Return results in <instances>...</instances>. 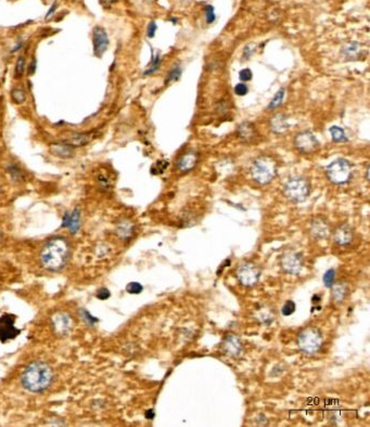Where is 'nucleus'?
<instances>
[{
    "mask_svg": "<svg viewBox=\"0 0 370 427\" xmlns=\"http://www.w3.org/2000/svg\"><path fill=\"white\" fill-rule=\"evenodd\" d=\"M71 257V247L67 239L56 237L45 243L41 250V264L52 272L62 270Z\"/></svg>",
    "mask_w": 370,
    "mask_h": 427,
    "instance_id": "f257e3e1",
    "label": "nucleus"
},
{
    "mask_svg": "<svg viewBox=\"0 0 370 427\" xmlns=\"http://www.w3.org/2000/svg\"><path fill=\"white\" fill-rule=\"evenodd\" d=\"M52 382L53 370L42 361H35L28 364L21 376L23 387L31 393H42L49 388Z\"/></svg>",
    "mask_w": 370,
    "mask_h": 427,
    "instance_id": "f03ea898",
    "label": "nucleus"
},
{
    "mask_svg": "<svg viewBox=\"0 0 370 427\" xmlns=\"http://www.w3.org/2000/svg\"><path fill=\"white\" fill-rule=\"evenodd\" d=\"M252 178L255 182L259 184H267L276 177L277 175V163L273 157H259L253 160L250 168Z\"/></svg>",
    "mask_w": 370,
    "mask_h": 427,
    "instance_id": "7ed1b4c3",
    "label": "nucleus"
},
{
    "mask_svg": "<svg viewBox=\"0 0 370 427\" xmlns=\"http://www.w3.org/2000/svg\"><path fill=\"white\" fill-rule=\"evenodd\" d=\"M283 193L292 202H304L311 193V187L306 179L301 177L291 178L284 183Z\"/></svg>",
    "mask_w": 370,
    "mask_h": 427,
    "instance_id": "20e7f679",
    "label": "nucleus"
},
{
    "mask_svg": "<svg viewBox=\"0 0 370 427\" xmlns=\"http://www.w3.org/2000/svg\"><path fill=\"white\" fill-rule=\"evenodd\" d=\"M323 345V335L316 328H307L300 333L298 337L299 348L305 354L313 355L318 353Z\"/></svg>",
    "mask_w": 370,
    "mask_h": 427,
    "instance_id": "39448f33",
    "label": "nucleus"
},
{
    "mask_svg": "<svg viewBox=\"0 0 370 427\" xmlns=\"http://www.w3.org/2000/svg\"><path fill=\"white\" fill-rule=\"evenodd\" d=\"M328 179L334 184H344L352 178V166L348 160L339 158L333 160L326 169Z\"/></svg>",
    "mask_w": 370,
    "mask_h": 427,
    "instance_id": "423d86ee",
    "label": "nucleus"
},
{
    "mask_svg": "<svg viewBox=\"0 0 370 427\" xmlns=\"http://www.w3.org/2000/svg\"><path fill=\"white\" fill-rule=\"evenodd\" d=\"M294 145L301 153L309 154L318 150L319 141L311 132H302L294 138Z\"/></svg>",
    "mask_w": 370,
    "mask_h": 427,
    "instance_id": "0eeeda50",
    "label": "nucleus"
},
{
    "mask_svg": "<svg viewBox=\"0 0 370 427\" xmlns=\"http://www.w3.org/2000/svg\"><path fill=\"white\" fill-rule=\"evenodd\" d=\"M261 271L256 266L251 263H246L237 269V277L244 286H253L259 279Z\"/></svg>",
    "mask_w": 370,
    "mask_h": 427,
    "instance_id": "6e6552de",
    "label": "nucleus"
},
{
    "mask_svg": "<svg viewBox=\"0 0 370 427\" xmlns=\"http://www.w3.org/2000/svg\"><path fill=\"white\" fill-rule=\"evenodd\" d=\"M16 316L12 315H3L0 318V341H7L16 338L21 331L14 326Z\"/></svg>",
    "mask_w": 370,
    "mask_h": 427,
    "instance_id": "1a4fd4ad",
    "label": "nucleus"
},
{
    "mask_svg": "<svg viewBox=\"0 0 370 427\" xmlns=\"http://www.w3.org/2000/svg\"><path fill=\"white\" fill-rule=\"evenodd\" d=\"M109 46V36L106 29L101 26H96L92 31V47L93 54L97 58H102Z\"/></svg>",
    "mask_w": 370,
    "mask_h": 427,
    "instance_id": "9d476101",
    "label": "nucleus"
},
{
    "mask_svg": "<svg viewBox=\"0 0 370 427\" xmlns=\"http://www.w3.org/2000/svg\"><path fill=\"white\" fill-rule=\"evenodd\" d=\"M281 268L289 274H298L303 268V258L299 253H287L281 258Z\"/></svg>",
    "mask_w": 370,
    "mask_h": 427,
    "instance_id": "9b49d317",
    "label": "nucleus"
},
{
    "mask_svg": "<svg viewBox=\"0 0 370 427\" xmlns=\"http://www.w3.org/2000/svg\"><path fill=\"white\" fill-rule=\"evenodd\" d=\"M52 325L60 335H66L73 329V320L66 313H57L52 315Z\"/></svg>",
    "mask_w": 370,
    "mask_h": 427,
    "instance_id": "f8f14e48",
    "label": "nucleus"
},
{
    "mask_svg": "<svg viewBox=\"0 0 370 427\" xmlns=\"http://www.w3.org/2000/svg\"><path fill=\"white\" fill-rule=\"evenodd\" d=\"M62 227L68 228L69 232L75 234L81 229V212L78 208H75L72 212L64 214L62 220Z\"/></svg>",
    "mask_w": 370,
    "mask_h": 427,
    "instance_id": "ddd939ff",
    "label": "nucleus"
},
{
    "mask_svg": "<svg viewBox=\"0 0 370 427\" xmlns=\"http://www.w3.org/2000/svg\"><path fill=\"white\" fill-rule=\"evenodd\" d=\"M50 153L60 158H71L74 157V147L68 142H54L49 147Z\"/></svg>",
    "mask_w": 370,
    "mask_h": 427,
    "instance_id": "4468645a",
    "label": "nucleus"
},
{
    "mask_svg": "<svg viewBox=\"0 0 370 427\" xmlns=\"http://www.w3.org/2000/svg\"><path fill=\"white\" fill-rule=\"evenodd\" d=\"M198 163V154L196 152H187L183 154L177 160V168L183 173L190 172L196 167Z\"/></svg>",
    "mask_w": 370,
    "mask_h": 427,
    "instance_id": "2eb2a0df",
    "label": "nucleus"
},
{
    "mask_svg": "<svg viewBox=\"0 0 370 427\" xmlns=\"http://www.w3.org/2000/svg\"><path fill=\"white\" fill-rule=\"evenodd\" d=\"M223 347L225 351L227 353V355L234 357L241 353L242 345H241V341H240V339L236 335H228L224 339Z\"/></svg>",
    "mask_w": 370,
    "mask_h": 427,
    "instance_id": "dca6fc26",
    "label": "nucleus"
},
{
    "mask_svg": "<svg viewBox=\"0 0 370 427\" xmlns=\"http://www.w3.org/2000/svg\"><path fill=\"white\" fill-rule=\"evenodd\" d=\"M353 240V231L347 225H340L334 233V241L339 245H347Z\"/></svg>",
    "mask_w": 370,
    "mask_h": 427,
    "instance_id": "f3484780",
    "label": "nucleus"
},
{
    "mask_svg": "<svg viewBox=\"0 0 370 427\" xmlns=\"http://www.w3.org/2000/svg\"><path fill=\"white\" fill-rule=\"evenodd\" d=\"M311 231L314 237L317 239L326 238L330 233L328 224L322 218H316L315 220H313Z\"/></svg>",
    "mask_w": 370,
    "mask_h": 427,
    "instance_id": "a211bd4d",
    "label": "nucleus"
},
{
    "mask_svg": "<svg viewBox=\"0 0 370 427\" xmlns=\"http://www.w3.org/2000/svg\"><path fill=\"white\" fill-rule=\"evenodd\" d=\"M269 125H271V128L275 134H282L289 128L288 118L286 115H283L281 113L274 115V116L271 118Z\"/></svg>",
    "mask_w": 370,
    "mask_h": 427,
    "instance_id": "6ab92c4d",
    "label": "nucleus"
},
{
    "mask_svg": "<svg viewBox=\"0 0 370 427\" xmlns=\"http://www.w3.org/2000/svg\"><path fill=\"white\" fill-rule=\"evenodd\" d=\"M364 49L358 43H347L342 48V54L348 60H355L363 57Z\"/></svg>",
    "mask_w": 370,
    "mask_h": 427,
    "instance_id": "aec40b11",
    "label": "nucleus"
},
{
    "mask_svg": "<svg viewBox=\"0 0 370 427\" xmlns=\"http://www.w3.org/2000/svg\"><path fill=\"white\" fill-rule=\"evenodd\" d=\"M238 135L243 141H251L256 135V129L252 123L244 122L239 125Z\"/></svg>",
    "mask_w": 370,
    "mask_h": 427,
    "instance_id": "412c9836",
    "label": "nucleus"
},
{
    "mask_svg": "<svg viewBox=\"0 0 370 427\" xmlns=\"http://www.w3.org/2000/svg\"><path fill=\"white\" fill-rule=\"evenodd\" d=\"M67 142L69 144H71L72 147H83V145L88 144L89 135H85V134L74 133V134H72L71 137L67 140Z\"/></svg>",
    "mask_w": 370,
    "mask_h": 427,
    "instance_id": "4be33fe9",
    "label": "nucleus"
},
{
    "mask_svg": "<svg viewBox=\"0 0 370 427\" xmlns=\"http://www.w3.org/2000/svg\"><path fill=\"white\" fill-rule=\"evenodd\" d=\"M332 286H333V290H332L333 300L337 301V303H341V301L346 298V296L347 294V286L343 283H339Z\"/></svg>",
    "mask_w": 370,
    "mask_h": 427,
    "instance_id": "5701e85b",
    "label": "nucleus"
},
{
    "mask_svg": "<svg viewBox=\"0 0 370 427\" xmlns=\"http://www.w3.org/2000/svg\"><path fill=\"white\" fill-rule=\"evenodd\" d=\"M133 230L134 227L133 225L129 222H122L117 225V235L118 237H121L122 239H127L129 237H132L133 234Z\"/></svg>",
    "mask_w": 370,
    "mask_h": 427,
    "instance_id": "b1692460",
    "label": "nucleus"
},
{
    "mask_svg": "<svg viewBox=\"0 0 370 427\" xmlns=\"http://www.w3.org/2000/svg\"><path fill=\"white\" fill-rule=\"evenodd\" d=\"M330 134H331L332 140L334 142H347V137L346 135V132L342 128L338 126H332L330 128Z\"/></svg>",
    "mask_w": 370,
    "mask_h": 427,
    "instance_id": "393cba45",
    "label": "nucleus"
},
{
    "mask_svg": "<svg viewBox=\"0 0 370 427\" xmlns=\"http://www.w3.org/2000/svg\"><path fill=\"white\" fill-rule=\"evenodd\" d=\"M11 99L18 104H22L26 101V92L21 87H16L11 90Z\"/></svg>",
    "mask_w": 370,
    "mask_h": 427,
    "instance_id": "a878e982",
    "label": "nucleus"
},
{
    "mask_svg": "<svg viewBox=\"0 0 370 427\" xmlns=\"http://www.w3.org/2000/svg\"><path fill=\"white\" fill-rule=\"evenodd\" d=\"M7 172L14 181H20V180L24 178V175L21 168H19L16 164H9L7 167Z\"/></svg>",
    "mask_w": 370,
    "mask_h": 427,
    "instance_id": "bb28decb",
    "label": "nucleus"
},
{
    "mask_svg": "<svg viewBox=\"0 0 370 427\" xmlns=\"http://www.w3.org/2000/svg\"><path fill=\"white\" fill-rule=\"evenodd\" d=\"M284 93H286V90H284L283 88L279 89L278 91H277V93L275 94V97L273 98L271 103H269L268 109L269 110H274V109L278 108L279 105H281V103L283 101V98H284Z\"/></svg>",
    "mask_w": 370,
    "mask_h": 427,
    "instance_id": "cd10ccee",
    "label": "nucleus"
},
{
    "mask_svg": "<svg viewBox=\"0 0 370 427\" xmlns=\"http://www.w3.org/2000/svg\"><path fill=\"white\" fill-rule=\"evenodd\" d=\"M160 65H161V57H160V54H157V56H152L151 63L148 65L147 71L144 72L143 74L144 75H151V74H153L154 72L158 71L159 67H160Z\"/></svg>",
    "mask_w": 370,
    "mask_h": 427,
    "instance_id": "c85d7f7f",
    "label": "nucleus"
},
{
    "mask_svg": "<svg viewBox=\"0 0 370 427\" xmlns=\"http://www.w3.org/2000/svg\"><path fill=\"white\" fill-rule=\"evenodd\" d=\"M167 166H168L167 160H164V159L157 160V162L152 165L151 174L152 175H161L165 172V169L167 168Z\"/></svg>",
    "mask_w": 370,
    "mask_h": 427,
    "instance_id": "c756f323",
    "label": "nucleus"
},
{
    "mask_svg": "<svg viewBox=\"0 0 370 427\" xmlns=\"http://www.w3.org/2000/svg\"><path fill=\"white\" fill-rule=\"evenodd\" d=\"M25 65H26L25 58L23 56L19 57L16 62V67H14V75H16V78H20L23 76V74L25 72Z\"/></svg>",
    "mask_w": 370,
    "mask_h": 427,
    "instance_id": "7c9ffc66",
    "label": "nucleus"
},
{
    "mask_svg": "<svg viewBox=\"0 0 370 427\" xmlns=\"http://www.w3.org/2000/svg\"><path fill=\"white\" fill-rule=\"evenodd\" d=\"M334 278H336V270L329 269L324 275V283L327 288H331L334 283Z\"/></svg>",
    "mask_w": 370,
    "mask_h": 427,
    "instance_id": "2f4dec72",
    "label": "nucleus"
},
{
    "mask_svg": "<svg viewBox=\"0 0 370 427\" xmlns=\"http://www.w3.org/2000/svg\"><path fill=\"white\" fill-rule=\"evenodd\" d=\"M296 311V304L292 300H288L281 308V314L286 316L291 315Z\"/></svg>",
    "mask_w": 370,
    "mask_h": 427,
    "instance_id": "473e14b6",
    "label": "nucleus"
},
{
    "mask_svg": "<svg viewBox=\"0 0 370 427\" xmlns=\"http://www.w3.org/2000/svg\"><path fill=\"white\" fill-rule=\"evenodd\" d=\"M181 73H182L181 67H179V65H176V67H173L171 71L168 72L167 78H166V83L174 82V80H177L179 78V76H181Z\"/></svg>",
    "mask_w": 370,
    "mask_h": 427,
    "instance_id": "72a5a7b5",
    "label": "nucleus"
},
{
    "mask_svg": "<svg viewBox=\"0 0 370 427\" xmlns=\"http://www.w3.org/2000/svg\"><path fill=\"white\" fill-rule=\"evenodd\" d=\"M142 285L138 282H131L126 286V291L129 294H140L142 292Z\"/></svg>",
    "mask_w": 370,
    "mask_h": 427,
    "instance_id": "f704fd0d",
    "label": "nucleus"
},
{
    "mask_svg": "<svg viewBox=\"0 0 370 427\" xmlns=\"http://www.w3.org/2000/svg\"><path fill=\"white\" fill-rule=\"evenodd\" d=\"M239 77H240V79L242 80V82H248V80L252 78V71L249 68H244L239 73Z\"/></svg>",
    "mask_w": 370,
    "mask_h": 427,
    "instance_id": "c9c22d12",
    "label": "nucleus"
},
{
    "mask_svg": "<svg viewBox=\"0 0 370 427\" xmlns=\"http://www.w3.org/2000/svg\"><path fill=\"white\" fill-rule=\"evenodd\" d=\"M110 295H111V293H110V291L108 289L101 288V289L98 290L96 296H97V298L104 300V299H108L110 297Z\"/></svg>",
    "mask_w": 370,
    "mask_h": 427,
    "instance_id": "e433bc0d",
    "label": "nucleus"
},
{
    "mask_svg": "<svg viewBox=\"0 0 370 427\" xmlns=\"http://www.w3.org/2000/svg\"><path fill=\"white\" fill-rule=\"evenodd\" d=\"M234 92H236L238 95H246L248 92V86L246 84L240 83L234 87Z\"/></svg>",
    "mask_w": 370,
    "mask_h": 427,
    "instance_id": "4c0bfd02",
    "label": "nucleus"
},
{
    "mask_svg": "<svg viewBox=\"0 0 370 427\" xmlns=\"http://www.w3.org/2000/svg\"><path fill=\"white\" fill-rule=\"evenodd\" d=\"M206 18L208 23H212L215 20V12L212 6H208L206 9Z\"/></svg>",
    "mask_w": 370,
    "mask_h": 427,
    "instance_id": "58836bf2",
    "label": "nucleus"
},
{
    "mask_svg": "<svg viewBox=\"0 0 370 427\" xmlns=\"http://www.w3.org/2000/svg\"><path fill=\"white\" fill-rule=\"evenodd\" d=\"M156 32H157V24H156V22H150V24L148 25V32H147L148 37L152 38L154 35H156Z\"/></svg>",
    "mask_w": 370,
    "mask_h": 427,
    "instance_id": "ea45409f",
    "label": "nucleus"
},
{
    "mask_svg": "<svg viewBox=\"0 0 370 427\" xmlns=\"http://www.w3.org/2000/svg\"><path fill=\"white\" fill-rule=\"evenodd\" d=\"M98 181H99V182H101V188H103V189H109V187H110V182H109V180H108L107 177H104V176L100 175V176H99Z\"/></svg>",
    "mask_w": 370,
    "mask_h": 427,
    "instance_id": "a19ab883",
    "label": "nucleus"
},
{
    "mask_svg": "<svg viewBox=\"0 0 370 427\" xmlns=\"http://www.w3.org/2000/svg\"><path fill=\"white\" fill-rule=\"evenodd\" d=\"M83 315H84V316H85V320H89L88 322L91 323V324H93V323L98 322V319L93 318V316H92L91 314H89V311H84Z\"/></svg>",
    "mask_w": 370,
    "mask_h": 427,
    "instance_id": "79ce46f5",
    "label": "nucleus"
},
{
    "mask_svg": "<svg viewBox=\"0 0 370 427\" xmlns=\"http://www.w3.org/2000/svg\"><path fill=\"white\" fill-rule=\"evenodd\" d=\"M36 64H37L36 59H33L32 62L29 63V67H28V73H29V75H34L35 72H36Z\"/></svg>",
    "mask_w": 370,
    "mask_h": 427,
    "instance_id": "37998d69",
    "label": "nucleus"
},
{
    "mask_svg": "<svg viewBox=\"0 0 370 427\" xmlns=\"http://www.w3.org/2000/svg\"><path fill=\"white\" fill-rule=\"evenodd\" d=\"M116 2H117V0H100V3H101L104 8H110Z\"/></svg>",
    "mask_w": 370,
    "mask_h": 427,
    "instance_id": "c03bdc74",
    "label": "nucleus"
},
{
    "mask_svg": "<svg viewBox=\"0 0 370 427\" xmlns=\"http://www.w3.org/2000/svg\"><path fill=\"white\" fill-rule=\"evenodd\" d=\"M57 8H58V4H57V2H54L51 7H50V9L48 10V12H47V14H46V19H49L50 17L52 16V14L56 12V10H57Z\"/></svg>",
    "mask_w": 370,
    "mask_h": 427,
    "instance_id": "a18cd8bd",
    "label": "nucleus"
},
{
    "mask_svg": "<svg viewBox=\"0 0 370 427\" xmlns=\"http://www.w3.org/2000/svg\"><path fill=\"white\" fill-rule=\"evenodd\" d=\"M154 415H156V413H154V411L152 409H150L146 412V418L148 420H152L154 418Z\"/></svg>",
    "mask_w": 370,
    "mask_h": 427,
    "instance_id": "49530a36",
    "label": "nucleus"
},
{
    "mask_svg": "<svg viewBox=\"0 0 370 427\" xmlns=\"http://www.w3.org/2000/svg\"><path fill=\"white\" fill-rule=\"evenodd\" d=\"M22 46H23V44L22 43H20V44H18L16 47H13V49H12V52H16V51H18V50H20L22 48Z\"/></svg>",
    "mask_w": 370,
    "mask_h": 427,
    "instance_id": "de8ad7c7",
    "label": "nucleus"
},
{
    "mask_svg": "<svg viewBox=\"0 0 370 427\" xmlns=\"http://www.w3.org/2000/svg\"><path fill=\"white\" fill-rule=\"evenodd\" d=\"M0 239H1V232H0Z\"/></svg>",
    "mask_w": 370,
    "mask_h": 427,
    "instance_id": "09e8293b",
    "label": "nucleus"
},
{
    "mask_svg": "<svg viewBox=\"0 0 370 427\" xmlns=\"http://www.w3.org/2000/svg\"><path fill=\"white\" fill-rule=\"evenodd\" d=\"M0 192H1V187H0Z\"/></svg>",
    "mask_w": 370,
    "mask_h": 427,
    "instance_id": "8fccbe9b",
    "label": "nucleus"
}]
</instances>
